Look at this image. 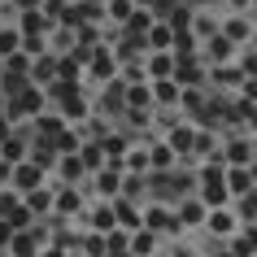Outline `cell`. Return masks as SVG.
I'll use <instances>...</instances> for the list:
<instances>
[{"mask_svg":"<svg viewBox=\"0 0 257 257\" xmlns=\"http://www.w3.org/2000/svg\"><path fill=\"white\" fill-rule=\"evenodd\" d=\"M44 105H48V92H44L40 83H31V87H22L18 96H5L0 113H5L9 122H27V118H40Z\"/></svg>","mask_w":257,"mask_h":257,"instance_id":"1","label":"cell"},{"mask_svg":"<svg viewBox=\"0 0 257 257\" xmlns=\"http://www.w3.org/2000/svg\"><path fill=\"white\" fill-rule=\"evenodd\" d=\"M196 188H201V201L209 205V209H218V205L231 196V192H227V166H222V162H209L201 170V183H196Z\"/></svg>","mask_w":257,"mask_h":257,"instance_id":"2","label":"cell"},{"mask_svg":"<svg viewBox=\"0 0 257 257\" xmlns=\"http://www.w3.org/2000/svg\"><path fill=\"white\" fill-rule=\"evenodd\" d=\"M122 179H126L122 162H105V170H96V192L105 201H113V196H122Z\"/></svg>","mask_w":257,"mask_h":257,"instance_id":"3","label":"cell"},{"mask_svg":"<svg viewBox=\"0 0 257 257\" xmlns=\"http://www.w3.org/2000/svg\"><path fill=\"white\" fill-rule=\"evenodd\" d=\"M31 157V131H22V126H14V136L0 144V162H9V166H18V162H27Z\"/></svg>","mask_w":257,"mask_h":257,"instance_id":"4","label":"cell"},{"mask_svg":"<svg viewBox=\"0 0 257 257\" xmlns=\"http://www.w3.org/2000/svg\"><path fill=\"white\" fill-rule=\"evenodd\" d=\"M44 175H48V170H40V166L27 157V162H18V166H14L9 183H14L18 192H35V188H44Z\"/></svg>","mask_w":257,"mask_h":257,"instance_id":"5","label":"cell"},{"mask_svg":"<svg viewBox=\"0 0 257 257\" xmlns=\"http://www.w3.org/2000/svg\"><path fill=\"white\" fill-rule=\"evenodd\" d=\"M175 218L183 222V227H205V218H209V205H205L201 196H183V201L175 205Z\"/></svg>","mask_w":257,"mask_h":257,"instance_id":"6","label":"cell"},{"mask_svg":"<svg viewBox=\"0 0 257 257\" xmlns=\"http://www.w3.org/2000/svg\"><path fill=\"white\" fill-rule=\"evenodd\" d=\"M113 214H118V227H122V231L144 227V209H140L136 201H126V196H113Z\"/></svg>","mask_w":257,"mask_h":257,"instance_id":"7","label":"cell"},{"mask_svg":"<svg viewBox=\"0 0 257 257\" xmlns=\"http://www.w3.org/2000/svg\"><path fill=\"white\" fill-rule=\"evenodd\" d=\"M192 140H196V126L175 122V126H170V136H166V144L175 149V157H192Z\"/></svg>","mask_w":257,"mask_h":257,"instance_id":"8","label":"cell"},{"mask_svg":"<svg viewBox=\"0 0 257 257\" xmlns=\"http://www.w3.org/2000/svg\"><path fill=\"white\" fill-rule=\"evenodd\" d=\"M227 244H231L235 257H257V222H244V231L235 240H227Z\"/></svg>","mask_w":257,"mask_h":257,"instance_id":"9","label":"cell"},{"mask_svg":"<svg viewBox=\"0 0 257 257\" xmlns=\"http://www.w3.org/2000/svg\"><path fill=\"white\" fill-rule=\"evenodd\" d=\"M235 222H240V218L231 214V209H222V205H218V209H209V218H205L209 235H231V231H235Z\"/></svg>","mask_w":257,"mask_h":257,"instance_id":"10","label":"cell"},{"mask_svg":"<svg viewBox=\"0 0 257 257\" xmlns=\"http://www.w3.org/2000/svg\"><path fill=\"white\" fill-rule=\"evenodd\" d=\"M179 96H183V87H179L175 79H157V87H153V109H157V105H162V109L179 105Z\"/></svg>","mask_w":257,"mask_h":257,"instance_id":"11","label":"cell"},{"mask_svg":"<svg viewBox=\"0 0 257 257\" xmlns=\"http://www.w3.org/2000/svg\"><path fill=\"white\" fill-rule=\"evenodd\" d=\"M53 79H57V53H40V61L31 66V83H40V87H48Z\"/></svg>","mask_w":257,"mask_h":257,"instance_id":"12","label":"cell"},{"mask_svg":"<svg viewBox=\"0 0 257 257\" xmlns=\"http://www.w3.org/2000/svg\"><path fill=\"white\" fill-rule=\"evenodd\" d=\"M57 175L66 179V183H79V179L87 175V166H83L79 153H66V157H57Z\"/></svg>","mask_w":257,"mask_h":257,"instance_id":"13","label":"cell"},{"mask_svg":"<svg viewBox=\"0 0 257 257\" xmlns=\"http://www.w3.org/2000/svg\"><path fill=\"white\" fill-rule=\"evenodd\" d=\"M218 31H222L231 44H248V40H253V22H248V18H227Z\"/></svg>","mask_w":257,"mask_h":257,"instance_id":"14","label":"cell"},{"mask_svg":"<svg viewBox=\"0 0 257 257\" xmlns=\"http://www.w3.org/2000/svg\"><path fill=\"white\" fill-rule=\"evenodd\" d=\"M92 74H96L100 83H109L113 74H118V57L109 53V48H96V57H92Z\"/></svg>","mask_w":257,"mask_h":257,"instance_id":"15","label":"cell"},{"mask_svg":"<svg viewBox=\"0 0 257 257\" xmlns=\"http://www.w3.org/2000/svg\"><path fill=\"white\" fill-rule=\"evenodd\" d=\"M131 253H136V257L157 253V231H153V227H136V231H131Z\"/></svg>","mask_w":257,"mask_h":257,"instance_id":"16","label":"cell"},{"mask_svg":"<svg viewBox=\"0 0 257 257\" xmlns=\"http://www.w3.org/2000/svg\"><path fill=\"white\" fill-rule=\"evenodd\" d=\"M118 227V214H113V201H100L92 209V231H100V235H109V231Z\"/></svg>","mask_w":257,"mask_h":257,"instance_id":"17","label":"cell"},{"mask_svg":"<svg viewBox=\"0 0 257 257\" xmlns=\"http://www.w3.org/2000/svg\"><path fill=\"white\" fill-rule=\"evenodd\" d=\"M122 170H126V175H149V170H153V162H149V149H144V144H136V149H131L126 157H122Z\"/></svg>","mask_w":257,"mask_h":257,"instance_id":"18","label":"cell"},{"mask_svg":"<svg viewBox=\"0 0 257 257\" xmlns=\"http://www.w3.org/2000/svg\"><path fill=\"white\" fill-rule=\"evenodd\" d=\"M149 48H153V53H170V48H175V31H170V22H153Z\"/></svg>","mask_w":257,"mask_h":257,"instance_id":"19","label":"cell"},{"mask_svg":"<svg viewBox=\"0 0 257 257\" xmlns=\"http://www.w3.org/2000/svg\"><path fill=\"white\" fill-rule=\"evenodd\" d=\"M22 205H27V209H31V214H35V218H44V214H48V209H53V192H48V188L22 192Z\"/></svg>","mask_w":257,"mask_h":257,"instance_id":"20","label":"cell"},{"mask_svg":"<svg viewBox=\"0 0 257 257\" xmlns=\"http://www.w3.org/2000/svg\"><path fill=\"white\" fill-rule=\"evenodd\" d=\"M53 209H57L61 218H74V214L83 209V196H79L74 188H66V192H57V196H53Z\"/></svg>","mask_w":257,"mask_h":257,"instance_id":"21","label":"cell"},{"mask_svg":"<svg viewBox=\"0 0 257 257\" xmlns=\"http://www.w3.org/2000/svg\"><path fill=\"white\" fill-rule=\"evenodd\" d=\"M144 66H149L153 79H175V53H153Z\"/></svg>","mask_w":257,"mask_h":257,"instance_id":"22","label":"cell"},{"mask_svg":"<svg viewBox=\"0 0 257 257\" xmlns=\"http://www.w3.org/2000/svg\"><path fill=\"white\" fill-rule=\"evenodd\" d=\"M205 57H209V61H218V66H227V57H231V40L222 35V31L205 40Z\"/></svg>","mask_w":257,"mask_h":257,"instance_id":"23","label":"cell"},{"mask_svg":"<svg viewBox=\"0 0 257 257\" xmlns=\"http://www.w3.org/2000/svg\"><path fill=\"white\" fill-rule=\"evenodd\" d=\"M248 157H253V149H248V136L227 140V166H248Z\"/></svg>","mask_w":257,"mask_h":257,"instance_id":"24","label":"cell"},{"mask_svg":"<svg viewBox=\"0 0 257 257\" xmlns=\"http://www.w3.org/2000/svg\"><path fill=\"white\" fill-rule=\"evenodd\" d=\"M18 31H22V35H48V18H44L40 9H27L22 22H18Z\"/></svg>","mask_w":257,"mask_h":257,"instance_id":"25","label":"cell"},{"mask_svg":"<svg viewBox=\"0 0 257 257\" xmlns=\"http://www.w3.org/2000/svg\"><path fill=\"white\" fill-rule=\"evenodd\" d=\"M149 162H153V170H170V162H175V149H170L166 140H153V149H149Z\"/></svg>","mask_w":257,"mask_h":257,"instance_id":"26","label":"cell"},{"mask_svg":"<svg viewBox=\"0 0 257 257\" xmlns=\"http://www.w3.org/2000/svg\"><path fill=\"white\" fill-rule=\"evenodd\" d=\"M14 53H22V31L0 27V57H14Z\"/></svg>","mask_w":257,"mask_h":257,"instance_id":"27","label":"cell"},{"mask_svg":"<svg viewBox=\"0 0 257 257\" xmlns=\"http://www.w3.org/2000/svg\"><path fill=\"white\" fill-rule=\"evenodd\" d=\"M131 14H136V0H109V5H105V18H109V22H126Z\"/></svg>","mask_w":257,"mask_h":257,"instance_id":"28","label":"cell"},{"mask_svg":"<svg viewBox=\"0 0 257 257\" xmlns=\"http://www.w3.org/2000/svg\"><path fill=\"white\" fill-rule=\"evenodd\" d=\"M79 244H83V253H87V257H105V253H109V244H105V235H100V231H87Z\"/></svg>","mask_w":257,"mask_h":257,"instance_id":"29","label":"cell"},{"mask_svg":"<svg viewBox=\"0 0 257 257\" xmlns=\"http://www.w3.org/2000/svg\"><path fill=\"white\" fill-rule=\"evenodd\" d=\"M126 105L140 109V113H144V109H153V87H126Z\"/></svg>","mask_w":257,"mask_h":257,"instance_id":"30","label":"cell"},{"mask_svg":"<svg viewBox=\"0 0 257 257\" xmlns=\"http://www.w3.org/2000/svg\"><path fill=\"white\" fill-rule=\"evenodd\" d=\"M235 218H244V222H257V188H248L240 196V209H235Z\"/></svg>","mask_w":257,"mask_h":257,"instance_id":"31","label":"cell"},{"mask_svg":"<svg viewBox=\"0 0 257 257\" xmlns=\"http://www.w3.org/2000/svg\"><path fill=\"white\" fill-rule=\"evenodd\" d=\"M192 35H201V40H209V35H218V22L209 14H196L192 18Z\"/></svg>","mask_w":257,"mask_h":257,"instance_id":"32","label":"cell"},{"mask_svg":"<svg viewBox=\"0 0 257 257\" xmlns=\"http://www.w3.org/2000/svg\"><path fill=\"white\" fill-rule=\"evenodd\" d=\"M192 153L214 162V136H209V131H196V140H192Z\"/></svg>","mask_w":257,"mask_h":257,"instance_id":"33","label":"cell"},{"mask_svg":"<svg viewBox=\"0 0 257 257\" xmlns=\"http://www.w3.org/2000/svg\"><path fill=\"white\" fill-rule=\"evenodd\" d=\"M9 244H14V227L0 218V253H9Z\"/></svg>","mask_w":257,"mask_h":257,"instance_id":"34","label":"cell"},{"mask_svg":"<svg viewBox=\"0 0 257 257\" xmlns=\"http://www.w3.org/2000/svg\"><path fill=\"white\" fill-rule=\"evenodd\" d=\"M9 136H14V122H9V118H5V113H0V144H5V140H9Z\"/></svg>","mask_w":257,"mask_h":257,"instance_id":"35","label":"cell"},{"mask_svg":"<svg viewBox=\"0 0 257 257\" xmlns=\"http://www.w3.org/2000/svg\"><path fill=\"white\" fill-rule=\"evenodd\" d=\"M9 175H14V166H9V162H0V188H9Z\"/></svg>","mask_w":257,"mask_h":257,"instance_id":"36","label":"cell"},{"mask_svg":"<svg viewBox=\"0 0 257 257\" xmlns=\"http://www.w3.org/2000/svg\"><path fill=\"white\" fill-rule=\"evenodd\" d=\"M231 9H248V5H253V0H227Z\"/></svg>","mask_w":257,"mask_h":257,"instance_id":"37","label":"cell"},{"mask_svg":"<svg viewBox=\"0 0 257 257\" xmlns=\"http://www.w3.org/2000/svg\"><path fill=\"white\" fill-rule=\"evenodd\" d=\"M214 257H235V253H231V248H222V253H214Z\"/></svg>","mask_w":257,"mask_h":257,"instance_id":"38","label":"cell"},{"mask_svg":"<svg viewBox=\"0 0 257 257\" xmlns=\"http://www.w3.org/2000/svg\"><path fill=\"white\" fill-rule=\"evenodd\" d=\"M105 257H136V253H105Z\"/></svg>","mask_w":257,"mask_h":257,"instance_id":"39","label":"cell"},{"mask_svg":"<svg viewBox=\"0 0 257 257\" xmlns=\"http://www.w3.org/2000/svg\"><path fill=\"white\" fill-rule=\"evenodd\" d=\"M149 257H166V253H149Z\"/></svg>","mask_w":257,"mask_h":257,"instance_id":"40","label":"cell"},{"mask_svg":"<svg viewBox=\"0 0 257 257\" xmlns=\"http://www.w3.org/2000/svg\"><path fill=\"white\" fill-rule=\"evenodd\" d=\"M253 44H257V40H253ZM253 53H257V48H253Z\"/></svg>","mask_w":257,"mask_h":257,"instance_id":"41","label":"cell"},{"mask_svg":"<svg viewBox=\"0 0 257 257\" xmlns=\"http://www.w3.org/2000/svg\"><path fill=\"white\" fill-rule=\"evenodd\" d=\"M0 61H5V57H0Z\"/></svg>","mask_w":257,"mask_h":257,"instance_id":"42","label":"cell"}]
</instances>
